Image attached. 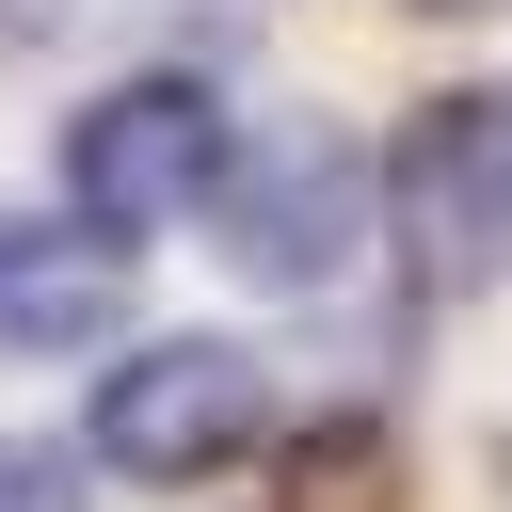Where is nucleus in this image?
Segmentation results:
<instances>
[{
	"instance_id": "7ed1b4c3",
	"label": "nucleus",
	"mask_w": 512,
	"mask_h": 512,
	"mask_svg": "<svg viewBox=\"0 0 512 512\" xmlns=\"http://www.w3.org/2000/svg\"><path fill=\"white\" fill-rule=\"evenodd\" d=\"M272 432V368L240 336H160L96 384V464L112 480H224Z\"/></svg>"
},
{
	"instance_id": "0eeeda50",
	"label": "nucleus",
	"mask_w": 512,
	"mask_h": 512,
	"mask_svg": "<svg viewBox=\"0 0 512 512\" xmlns=\"http://www.w3.org/2000/svg\"><path fill=\"white\" fill-rule=\"evenodd\" d=\"M0 16H16V32H64V16H96V0H0Z\"/></svg>"
},
{
	"instance_id": "f257e3e1",
	"label": "nucleus",
	"mask_w": 512,
	"mask_h": 512,
	"mask_svg": "<svg viewBox=\"0 0 512 512\" xmlns=\"http://www.w3.org/2000/svg\"><path fill=\"white\" fill-rule=\"evenodd\" d=\"M384 224L416 256V288H496L512 272V96L496 80H448L400 112L384 144Z\"/></svg>"
},
{
	"instance_id": "f03ea898",
	"label": "nucleus",
	"mask_w": 512,
	"mask_h": 512,
	"mask_svg": "<svg viewBox=\"0 0 512 512\" xmlns=\"http://www.w3.org/2000/svg\"><path fill=\"white\" fill-rule=\"evenodd\" d=\"M224 96L208 80H112V96H80L64 112V224H96V240H160L176 208H208L224 192Z\"/></svg>"
},
{
	"instance_id": "39448f33",
	"label": "nucleus",
	"mask_w": 512,
	"mask_h": 512,
	"mask_svg": "<svg viewBox=\"0 0 512 512\" xmlns=\"http://www.w3.org/2000/svg\"><path fill=\"white\" fill-rule=\"evenodd\" d=\"M112 304H128V240L0 208V352H96Z\"/></svg>"
},
{
	"instance_id": "20e7f679",
	"label": "nucleus",
	"mask_w": 512,
	"mask_h": 512,
	"mask_svg": "<svg viewBox=\"0 0 512 512\" xmlns=\"http://www.w3.org/2000/svg\"><path fill=\"white\" fill-rule=\"evenodd\" d=\"M224 256L256 272V288H336L352 272V240H368V160L336 144V128H272L256 160H224Z\"/></svg>"
},
{
	"instance_id": "423d86ee",
	"label": "nucleus",
	"mask_w": 512,
	"mask_h": 512,
	"mask_svg": "<svg viewBox=\"0 0 512 512\" xmlns=\"http://www.w3.org/2000/svg\"><path fill=\"white\" fill-rule=\"evenodd\" d=\"M0 512H80V464L64 448H0Z\"/></svg>"
}]
</instances>
